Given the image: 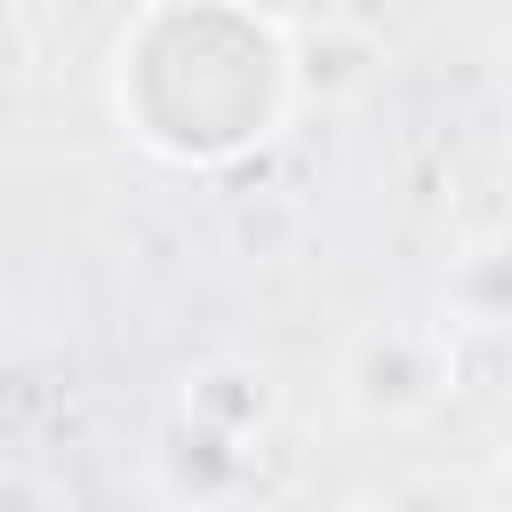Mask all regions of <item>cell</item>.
<instances>
[{
  "mask_svg": "<svg viewBox=\"0 0 512 512\" xmlns=\"http://www.w3.org/2000/svg\"><path fill=\"white\" fill-rule=\"evenodd\" d=\"M112 112L152 160L224 176L296 120L280 32L232 0H144L112 48Z\"/></svg>",
  "mask_w": 512,
  "mask_h": 512,
  "instance_id": "1",
  "label": "cell"
},
{
  "mask_svg": "<svg viewBox=\"0 0 512 512\" xmlns=\"http://www.w3.org/2000/svg\"><path fill=\"white\" fill-rule=\"evenodd\" d=\"M456 392V328L440 320H368L336 352V400L368 432H416Z\"/></svg>",
  "mask_w": 512,
  "mask_h": 512,
  "instance_id": "2",
  "label": "cell"
},
{
  "mask_svg": "<svg viewBox=\"0 0 512 512\" xmlns=\"http://www.w3.org/2000/svg\"><path fill=\"white\" fill-rule=\"evenodd\" d=\"M168 416H176V424H192V432H216V440L256 448V440H272V432H280L288 392H280L272 360H248V352H208V360H192V368L176 376Z\"/></svg>",
  "mask_w": 512,
  "mask_h": 512,
  "instance_id": "3",
  "label": "cell"
},
{
  "mask_svg": "<svg viewBox=\"0 0 512 512\" xmlns=\"http://www.w3.org/2000/svg\"><path fill=\"white\" fill-rule=\"evenodd\" d=\"M280 56H288V96H296V112H304V104L344 112V104H360V96L384 80V40H376L360 16H344V8H312L304 24H288V32H280Z\"/></svg>",
  "mask_w": 512,
  "mask_h": 512,
  "instance_id": "4",
  "label": "cell"
},
{
  "mask_svg": "<svg viewBox=\"0 0 512 512\" xmlns=\"http://www.w3.org/2000/svg\"><path fill=\"white\" fill-rule=\"evenodd\" d=\"M440 328H472V336H496L504 312H512V280H504V248L496 240H472L464 256H448V280H440Z\"/></svg>",
  "mask_w": 512,
  "mask_h": 512,
  "instance_id": "5",
  "label": "cell"
},
{
  "mask_svg": "<svg viewBox=\"0 0 512 512\" xmlns=\"http://www.w3.org/2000/svg\"><path fill=\"white\" fill-rule=\"evenodd\" d=\"M0 512H64V488L32 464H0Z\"/></svg>",
  "mask_w": 512,
  "mask_h": 512,
  "instance_id": "6",
  "label": "cell"
},
{
  "mask_svg": "<svg viewBox=\"0 0 512 512\" xmlns=\"http://www.w3.org/2000/svg\"><path fill=\"white\" fill-rule=\"evenodd\" d=\"M232 8H248L256 24H272V32H288V24H304L320 0H232Z\"/></svg>",
  "mask_w": 512,
  "mask_h": 512,
  "instance_id": "7",
  "label": "cell"
}]
</instances>
